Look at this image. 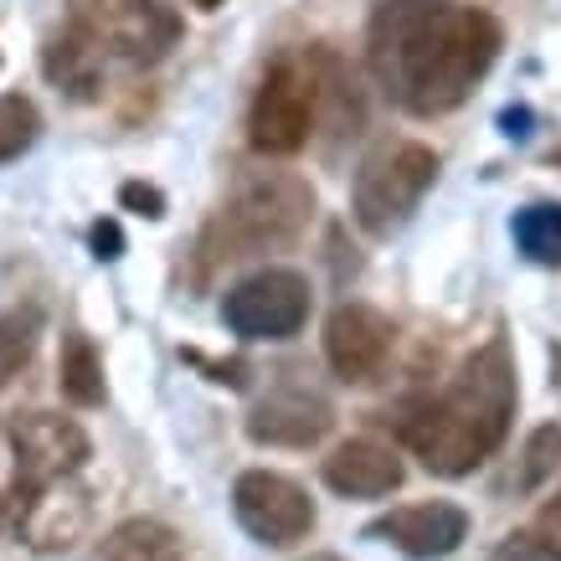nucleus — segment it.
I'll list each match as a JSON object with an SVG mask.
<instances>
[{
	"instance_id": "nucleus-1",
	"label": "nucleus",
	"mask_w": 561,
	"mask_h": 561,
	"mask_svg": "<svg viewBox=\"0 0 561 561\" xmlns=\"http://www.w3.org/2000/svg\"><path fill=\"white\" fill-rule=\"evenodd\" d=\"M500 21L463 0H376L366 62L376 88L412 119L454 114L500 57Z\"/></svg>"
},
{
	"instance_id": "nucleus-2",
	"label": "nucleus",
	"mask_w": 561,
	"mask_h": 561,
	"mask_svg": "<svg viewBox=\"0 0 561 561\" xmlns=\"http://www.w3.org/2000/svg\"><path fill=\"white\" fill-rule=\"evenodd\" d=\"M520 402L515 387V356L511 345L494 335L490 345H479L463 360L454 381L443 387V397L408 427L412 454L423 459L427 474L459 479L474 474L484 459L500 454V443L511 438V417Z\"/></svg>"
},
{
	"instance_id": "nucleus-3",
	"label": "nucleus",
	"mask_w": 561,
	"mask_h": 561,
	"mask_svg": "<svg viewBox=\"0 0 561 561\" xmlns=\"http://www.w3.org/2000/svg\"><path fill=\"white\" fill-rule=\"evenodd\" d=\"M314 217V191L289 171H242L227 206H221L202 238L206 263H242L305 238Z\"/></svg>"
},
{
	"instance_id": "nucleus-4",
	"label": "nucleus",
	"mask_w": 561,
	"mask_h": 561,
	"mask_svg": "<svg viewBox=\"0 0 561 561\" xmlns=\"http://www.w3.org/2000/svg\"><path fill=\"white\" fill-rule=\"evenodd\" d=\"M68 36H78L103 68H154L181 42V16L171 0H72Z\"/></svg>"
},
{
	"instance_id": "nucleus-5",
	"label": "nucleus",
	"mask_w": 561,
	"mask_h": 561,
	"mask_svg": "<svg viewBox=\"0 0 561 561\" xmlns=\"http://www.w3.org/2000/svg\"><path fill=\"white\" fill-rule=\"evenodd\" d=\"M433 181H438V154L417 139H391L360 160L356 186H351V217L371 238H391L433 191Z\"/></svg>"
},
{
	"instance_id": "nucleus-6",
	"label": "nucleus",
	"mask_w": 561,
	"mask_h": 561,
	"mask_svg": "<svg viewBox=\"0 0 561 561\" xmlns=\"http://www.w3.org/2000/svg\"><path fill=\"white\" fill-rule=\"evenodd\" d=\"M248 139L268 160H289L314 139V83L305 57H278L248 108Z\"/></svg>"
},
{
	"instance_id": "nucleus-7",
	"label": "nucleus",
	"mask_w": 561,
	"mask_h": 561,
	"mask_svg": "<svg viewBox=\"0 0 561 561\" xmlns=\"http://www.w3.org/2000/svg\"><path fill=\"white\" fill-rule=\"evenodd\" d=\"M314 294L309 278L294 268H257L242 284L227 289L221 299V324L238 335V341H289L309 324Z\"/></svg>"
},
{
	"instance_id": "nucleus-8",
	"label": "nucleus",
	"mask_w": 561,
	"mask_h": 561,
	"mask_svg": "<svg viewBox=\"0 0 561 561\" xmlns=\"http://www.w3.org/2000/svg\"><path fill=\"white\" fill-rule=\"evenodd\" d=\"M232 515L238 526L253 536L257 546H299L314 530V500L305 494V484H294L289 474L273 469H248L232 484Z\"/></svg>"
},
{
	"instance_id": "nucleus-9",
	"label": "nucleus",
	"mask_w": 561,
	"mask_h": 561,
	"mask_svg": "<svg viewBox=\"0 0 561 561\" xmlns=\"http://www.w3.org/2000/svg\"><path fill=\"white\" fill-rule=\"evenodd\" d=\"M391 345H397V330L376 305L351 299V305H341L324 320V360L351 387H376L387 376Z\"/></svg>"
},
{
	"instance_id": "nucleus-10",
	"label": "nucleus",
	"mask_w": 561,
	"mask_h": 561,
	"mask_svg": "<svg viewBox=\"0 0 561 561\" xmlns=\"http://www.w3.org/2000/svg\"><path fill=\"white\" fill-rule=\"evenodd\" d=\"M21 541L32 551H62L72 546L78 536L88 530L93 520V494L78 474H62V479H47V484H26L21 490Z\"/></svg>"
},
{
	"instance_id": "nucleus-11",
	"label": "nucleus",
	"mask_w": 561,
	"mask_h": 561,
	"mask_svg": "<svg viewBox=\"0 0 561 561\" xmlns=\"http://www.w3.org/2000/svg\"><path fill=\"white\" fill-rule=\"evenodd\" d=\"M335 427V412L309 381H278V387L248 412V438L268 448H309Z\"/></svg>"
},
{
	"instance_id": "nucleus-12",
	"label": "nucleus",
	"mask_w": 561,
	"mask_h": 561,
	"mask_svg": "<svg viewBox=\"0 0 561 561\" xmlns=\"http://www.w3.org/2000/svg\"><path fill=\"white\" fill-rule=\"evenodd\" d=\"M371 536L391 541L412 561H438V557H454L469 541V515L454 500H423V505H402V511L371 520Z\"/></svg>"
},
{
	"instance_id": "nucleus-13",
	"label": "nucleus",
	"mask_w": 561,
	"mask_h": 561,
	"mask_svg": "<svg viewBox=\"0 0 561 561\" xmlns=\"http://www.w3.org/2000/svg\"><path fill=\"white\" fill-rule=\"evenodd\" d=\"M16 448H21V490L62 474H83L88 463V433L72 417H57V412H26L16 423Z\"/></svg>"
},
{
	"instance_id": "nucleus-14",
	"label": "nucleus",
	"mask_w": 561,
	"mask_h": 561,
	"mask_svg": "<svg viewBox=\"0 0 561 561\" xmlns=\"http://www.w3.org/2000/svg\"><path fill=\"white\" fill-rule=\"evenodd\" d=\"M402 459H397V448L376 438H351L341 443L330 459H324V484L345 500H381L402 484Z\"/></svg>"
},
{
	"instance_id": "nucleus-15",
	"label": "nucleus",
	"mask_w": 561,
	"mask_h": 561,
	"mask_svg": "<svg viewBox=\"0 0 561 561\" xmlns=\"http://www.w3.org/2000/svg\"><path fill=\"white\" fill-rule=\"evenodd\" d=\"M305 62H309V83H314V124L330 139H356L360 119H366L356 72L345 68L341 51H330V47H314Z\"/></svg>"
},
{
	"instance_id": "nucleus-16",
	"label": "nucleus",
	"mask_w": 561,
	"mask_h": 561,
	"mask_svg": "<svg viewBox=\"0 0 561 561\" xmlns=\"http://www.w3.org/2000/svg\"><path fill=\"white\" fill-rule=\"evenodd\" d=\"M88 561H186L181 551V536H175L165 520H150V515H135L103 536Z\"/></svg>"
},
{
	"instance_id": "nucleus-17",
	"label": "nucleus",
	"mask_w": 561,
	"mask_h": 561,
	"mask_svg": "<svg viewBox=\"0 0 561 561\" xmlns=\"http://www.w3.org/2000/svg\"><path fill=\"white\" fill-rule=\"evenodd\" d=\"M57 387H62V397H68L72 408H99L103 402V360L83 330H68V335H62Z\"/></svg>"
},
{
	"instance_id": "nucleus-18",
	"label": "nucleus",
	"mask_w": 561,
	"mask_h": 561,
	"mask_svg": "<svg viewBox=\"0 0 561 561\" xmlns=\"http://www.w3.org/2000/svg\"><path fill=\"white\" fill-rule=\"evenodd\" d=\"M511 238L515 248L541 263V268H561V206L557 202H536V206H520L511 221Z\"/></svg>"
},
{
	"instance_id": "nucleus-19",
	"label": "nucleus",
	"mask_w": 561,
	"mask_h": 561,
	"mask_svg": "<svg viewBox=\"0 0 561 561\" xmlns=\"http://www.w3.org/2000/svg\"><path fill=\"white\" fill-rule=\"evenodd\" d=\"M42 135V114H36L32 99L21 93H0V165H11L36 145Z\"/></svg>"
},
{
	"instance_id": "nucleus-20",
	"label": "nucleus",
	"mask_w": 561,
	"mask_h": 561,
	"mask_svg": "<svg viewBox=\"0 0 561 561\" xmlns=\"http://www.w3.org/2000/svg\"><path fill=\"white\" fill-rule=\"evenodd\" d=\"M557 463H561V427L546 423L526 438V454H520V469H515V490H526V494L541 490L546 479L557 474Z\"/></svg>"
},
{
	"instance_id": "nucleus-21",
	"label": "nucleus",
	"mask_w": 561,
	"mask_h": 561,
	"mask_svg": "<svg viewBox=\"0 0 561 561\" xmlns=\"http://www.w3.org/2000/svg\"><path fill=\"white\" fill-rule=\"evenodd\" d=\"M490 561H561V546L536 536V530H515V536H505L494 546Z\"/></svg>"
},
{
	"instance_id": "nucleus-22",
	"label": "nucleus",
	"mask_w": 561,
	"mask_h": 561,
	"mask_svg": "<svg viewBox=\"0 0 561 561\" xmlns=\"http://www.w3.org/2000/svg\"><path fill=\"white\" fill-rule=\"evenodd\" d=\"M21 500V448H16V427L0 423V515Z\"/></svg>"
},
{
	"instance_id": "nucleus-23",
	"label": "nucleus",
	"mask_w": 561,
	"mask_h": 561,
	"mask_svg": "<svg viewBox=\"0 0 561 561\" xmlns=\"http://www.w3.org/2000/svg\"><path fill=\"white\" fill-rule=\"evenodd\" d=\"M119 196H124V206H139L145 217H160V206H165V202H160V191H154V186H139V181H129Z\"/></svg>"
},
{
	"instance_id": "nucleus-24",
	"label": "nucleus",
	"mask_w": 561,
	"mask_h": 561,
	"mask_svg": "<svg viewBox=\"0 0 561 561\" xmlns=\"http://www.w3.org/2000/svg\"><path fill=\"white\" fill-rule=\"evenodd\" d=\"M93 248H99V257H108L103 248H119V232H114V221H108V227H93Z\"/></svg>"
},
{
	"instance_id": "nucleus-25",
	"label": "nucleus",
	"mask_w": 561,
	"mask_h": 561,
	"mask_svg": "<svg viewBox=\"0 0 561 561\" xmlns=\"http://www.w3.org/2000/svg\"><path fill=\"white\" fill-rule=\"evenodd\" d=\"M196 11H217V5H227V0H191Z\"/></svg>"
},
{
	"instance_id": "nucleus-26",
	"label": "nucleus",
	"mask_w": 561,
	"mask_h": 561,
	"mask_svg": "<svg viewBox=\"0 0 561 561\" xmlns=\"http://www.w3.org/2000/svg\"><path fill=\"white\" fill-rule=\"evenodd\" d=\"M309 561H345V557H335V551H314Z\"/></svg>"
},
{
	"instance_id": "nucleus-27",
	"label": "nucleus",
	"mask_w": 561,
	"mask_h": 561,
	"mask_svg": "<svg viewBox=\"0 0 561 561\" xmlns=\"http://www.w3.org/2000/svg\"><path fill=\"white\" fill-rule=\"evenodd\" d=\"M557 515H561V500H557Z\"/></svg>"
}]
</instances>
